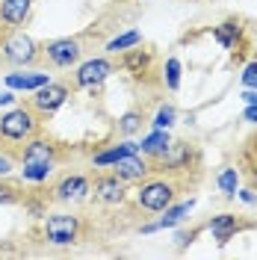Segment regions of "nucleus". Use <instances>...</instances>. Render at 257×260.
Instances as JSON below:
<instances>
[{
    "label": "nucleus",
    "instance_id": "obj_1",
    "mask_svg": "<svg viewBox=\"0 0 257 260\" xmlns=\"http://www.w3.org/2000/svg\"><path fill=\"white\" fill-rule=\"evenodd\" d=\"M36 127H39V115L30 107H12L9 113L0 115V139L6 145L27 142L30 136H36Z\"/></svg>",
    "mask_w": 257,
    "mask_h": 260
},
{
    "label": "nucleus",
    "instance_id": "obj_2",
    "mask_svg": "<svg viewBox=\"0 0 257 260\" xmlns=\"http://www.w3.org/2000/svg\"><path fill=\"white\" fill-rule=\"evenodd\" d=\"M172 201H175V183L166 178L142 180V186L136 189V204L148 213H163Z\"/></svg>",
    "mask_w": 257,
    "mask_h": 260
},
{
    "label": "nucleus",
    "instance_id": "obj_3",
    "mask_svg": "<svg viewBox=\"0 0 257 260\" xmlns=\"http://www.w3.org/2000/svg\"><path fill=\"white\" fill-rule=\"evenodd\" d=\"M0 56H3L9 65H15V68H24V65H33L36 59H39V45L33 42L27 32L15 30L12 36L3 39V45H0Z\"/></svg>",
    "mask_w": 257,
    "mask_h": 260
},
{
    "label": "nucleus",
    "instance_id": "obj_4",
    "mask_svg": "<svg viewBox=\"0 0 257 260\" xmlns=\"http://www.w3.org/2000/svg\"><path fill=\"white\" fill-rule=\"evenodd\" d=\"M80 237V219L71 216V213H50L48 222H45V240L56 248L65 245H74Z\"/></svg>",
    "mask_w": 257,
    "mask_h": 260
},
{
    "label": "nucleus",
    "instance_id": "obj_5",
    "mask_svg": "<svg viewBox=\"0 0 257 260\" xmlns=\"http://www.w3.org/2000/svg\"><path fill=\"white\" fill-rule=\"evenodd\" d=\"M65 101H68V86L65 83H45L42 89H36L30 98V110L36 115H53L59 107H65Z\"/></svg>",
    "mask_w": 257,
    "mask_h": 260
},
{
    "label": "nucleus",
    "instance_id": "obj_6",
    "mask_svg": "<svg viewBox=\"0 0 257 260\" xmlns=\"http://www.w3.org/2000/svg\"><path fill=\"white\" fill-rule=\"evenodd\" d=\"M42 53L48 56L50 65H56V68H71V65L80 62L83 50H80V42L77 39H53V42H48L45 48H42Z\"/></svg>",
    "mask_w": 257,
    "mask_h": 260
},
{
    "label": "nucleus",
    "instance_id": "obj_7",
    "mask_svg": "<svg viewBox=\"0 0 257 260\" xmlns=\"http://www.w3.org/2000/svg\"><path fill=\"white\" fill-rule=\"evenodd\" d=\"M110 74H113V62H110L107 56H92V59H86V62L77 65L74 83H77L80 89H95V86H101Z\"/></svg>",
    "mask_w": 257,
    "mask_h": 260
},
{
    "label": "nucleus",
    "instance_id": "obj_8",
    "mask_svg": "<svg viewBox=\"0 0 257 260\" xmlns=\"http://www.w3.org/2000/svg\"><path fill=\"white\" fill-rule=\"evenodd\" d=\"M113 169V175H118V178L124 180V183H142L154 169L148 166V160L142 157V151H136V154H127V157H121L118 162H113L110 166Z\"/></svg>",
    "mask_w": 257,
    "mask_h": 260
},
{
    "label": "nucleus",
    "instance_id": "obj_9",
    "mask_svg": "<svg viewBox=\"0 0 257 260\" xmlns=\"http://www.w3.org/2000/svg\"><path fill=\"white\" fill-rule=\"evenodd\" d=\"M157 162H160L157 172H186V169H192V162H195V148L189 142H172L169 151Z\"/></svg>",
    "mask_w": 257,
    "mask_h": 260
},
{
    "label": "nucleus",
    "instance_id": "obj_10",
    "mask_svg": "<svg viewBox=\"0 0 257 260\" xmlns=\"http://www.w3.org/2000/svg\"><path fill=\"white\" fill-rule=\"evenodd\" d=\"M92 192V183H89V178L86 175H65L56 186H53V198L56 201H80V198H86V195Z\"/></svg>",
    "mask_w": 257,
    "mask_h": 260
},
{
    "label": "nucleus",
    "instance_id": "obj_11",
    "mask_svg": "<svg viewBox=\"0 0 257 260\" xmlns=\"http://www.w3.org/2000/svg\"><path fill=\"white\" fill-rule=\"evenodd\" d=\"M92 192L101 204H121L124 201V180L118 175H101L92 183Z\"/></svg>",
    "mask_w": 257,
    "mask_h": 260
},
{
    "label": "nucleus",
    "instance_id": "obj_12",
    "mask_svg": "<svg viewBox=\"0 0 257 260\" xmlns=\"http://www.w3.org/2000/svg\"><path fill=\"white\" fill-rule=\"evenodd\" d=\"M30 12H33V0H0V24H6L9 30L24 27Z\"/></svg>",
    "mask_w": 257,
    "mask_h": 260
},
{
    "label": "nucleus",
    "instance_id": "obj_13",
    "mask_svg": "<svg viewBox=\"0 0 257 260\" xmlns=\"http://www.w3.org/2000/svg\"><path fill=\"white\" fill-rule=\"evenodd\" d=\"M6 89H12V92H36V89H42L45 83H50L48 74H42V71H12V74H6Z\"/></svg>",
    "mask_w": 257,
    "mask_h": 260
},
{
    "label": "nucleus",
    "instance_id": "obj_14",
    "mask_svg": "<svg viewBox=\"0 0 257 260\" xmlns=\"http://www.w3.org/2000/svg\"><path fill=\"white\" fill-rule=\"evenodd\" d=\"M21 162H56V145L48 139L30 136L24 145V154H21Z\"/></svg>",
    "mask_w": 257,
    "mask_h": 260
},
{
    "label": "nucleus",
    "instance_id": "obj_15",
    "mask_svg": "<svg viewBox=\"0 0 257 260\" xmlns=\"http://www.w3.org/2000/svg\"><path fill=\"white\" fill-rule=\"evenodd\" d=\"M240 228L242 225H240V219H237L234 213H219V216H213V219L207 222V231L213 234V240H216L219 245H225Z\"/></svg>",
    "mask_w": 257,
    "mask_h": 260
},
{
    "label": "nucleus",
    "instance_id": "obj_16",
    "mask_svg": "<svg viewBox=\"0 0 257 260\" xmlns=\"http://www.w3.org/2000/svg\"><path fill=\"white\" fill-rule=\"evenodd\" d=\"M169 145H172V136H169V130L154 127V130H151V133L142 139V142H139V151H142L145 157H151V160H160L163 154L169 151Z\"/></svg>",
    "mask_w": 257,
    "mask_h": 260
},
{
    "label": "nucleus",
    "instance_id": "obj_17",
    "mask_svg": "<svg viewBox=\"0 0 257 260\" xmlns=\"http://www.w3.org/2000/svg\"><path fill=\"white\" fill-rule=\"evenodd\" d=\"M242 36V24L237 18H228L225 24H219V27H213V39H216V45H222L225 50L237 48V42H240Z\"/></svg>",
    "mask_w": 257,
    "mask_h": 260
},
{
    "label": "nucleus",
    "instance_id": "obj_18",
    "mask_svg": "<svg viewBox=\"0 0 257 260\" xmlns=\"http://www.w3.org/2000/svg\"><path fill=\"white\" fill-rule=\"evenodd\" d=\"M136 151H139L136 142H121V145H113V148H107V151H101V154H95L92 162H95L98 169H110L113 162H118L121 157H127V154H136Z\"/></svg>",
    "mask_w": 257,
    "mask_h": 260
},
{
    "label": "nucleus",
    "instance_id": "obj_19",
    "mask_svg": "<svg viewBox=\"0 0 257 260\" xmlns=\"http://www.w3.org/2000/svg\"><path fill=\"white\" fill-rule=\"evenodd\" d=\"M192 207H195V198H189V201H180V204H175V201H172V204L163 210L166 216H160V219H157L160 231H163V228H177L183 219H186V213L192 210Z\"/></svg>",
    "mask_w": 257,
    "mask_h": 260
},
{
    "label": "nucleus",
    "instance_id": "obj_20",
    "mask_svg": "<svg viewBox=\"0 0 257 260\" xmlns=\"http://www.w3.org/2000/svg\"><path fill=\"white\" fill-rule=\"evenodd\" d=\"M121 65L127 68L130 74L142 77L145 71L151 68V50H139V45H136V48H130V50H124V59H121Z\"/></svg>",
    "mask_w": 257,
    "mask_h": 260
},
{
    "label": "nucleus",
    "instance_id": "obj_21",
    "mask_svg": "<svg viewBox=\"0 0 257 260\" xmlns=\"http://www.w3.org/2000/svg\"><path fill=\"white\" fill-rule=\"evenodd\" d=\"M216 186L222 189L225 198H237V189H240V172L231 169V166H225V169L216 175Z\"/></svg>",
    "mask_w": 257,
    "mask_h": 260
},
{
    "label": "nucleus",
    "instance_id": "obj_22",
    "mask_svg": "<svg viewBox=\"0 0 257 260\" xmlns=\"http://www.w3.org/2000/svg\"><path fill=\"white\" fill-rule=\"evenodd\" d=\"M136 45H142V32L139 30H127V32L113 36V39L107 42V50H110V53H118V50H130V48H136Z\"/></svg>",
    "mask_w": 257,
    "mask_h": 260
},
{
    "label": "nucleus",
    "instance_id": "obj_23",
    "mask_svg": "<svg viewBox=\"0 0 257 260\" xmlns=\"http://www.w3.org/2000/svg\"><path fill=\"white\" fill-rule=\"evenodd\" d=\"M21 178L30 180V183H45L53 172V162H21Z\"/></svg>",
    "mask_w": 257,
    "mask_h": 260
},
{
    "label": "nucleus",
    "instance_id": "obj_24",
    "mask_svg": "<svg viewBox=\"0 0 257 260\" xmlns=\"http://www.w3.org/2000/svg\"><path fill=\"white\" fill-rule=\"evenodd\" d=\"M142 121H145L142 110H127V113L118 118V133L121 136H133V133L142 130Z\"/></svg>",
    "mask_w": 257,
    "mask_h": 260
},
{
    "label": "nucleus",
    "instance_id": "obj_25",
    "mask_svg": "<svg viewBox=\"0 0 257 260\" xmlns=\"http://www.w3.org/2000/svg\"><path fill=\"white\" fill-rule=\"evenodd\" d=\"M180 71H183V68H180V59H175V56L166 59L163 80H166V89H169V92H177V89H180Z\"/></svg>",
    "mask_w": 257,
    "mask_h": 260
},
{
    "label": "nucleus",
    "instance_id": "obj_26",
    "mask_svg": "<svg viewBox=\"0 0 257 260\" xmlns=\"http://www.w3.org/2000/svg\"><path fill=\"white\" fill-rule=\"evenodd\" d=\"M175 121H177V110L172 107V104H163L160 110H157V115H154V121H151V124H154V127H160V130H169Z\"/></svg>",
    "mask_w": 257,
    "mask_h": 260
},
{
    "label": "nucleus",
    "instance_id": "obj_27",
    "mask_svg": "<svg viewBox=\"0 0 257 260\" xmlns=\"http://www.w3.org/2000/svg\"><path fill=\"white\" fill-rule=\"evenodd\" d=\"M240 80H242V86H245V89H257V59L242 68Z\"/></svg>",
    "mask_w": 257,
    "mask_h": 260
},
{
    "label": "nucleus",
    "instance_id": "obj_28",
    "mask_svg": "<svg viewBox=\"0 0 257 260\" xmlns=\"http://www.w3.org/2000/svg\"><path fill=\"white\" fill-rule=\"evenodd\" d=\"M15 201H18L15 189L9 183H0V204H15Z\"/></svg>",
    "mask_w": 257,
    "mask_h": 260
},
{
    "label": "nucleus",
    "instance_id": "obj_29",
    "mask_svg": "<svg viewBox=\"0 0 257 260\" xmlns=\"http://www.w3.org/2000/svg\"><path fill=\"white\" fill-rule=\"evenodd\" d=\"M237 198H240L245 207H254L257 204V192L254 189H248V186H245V189H237Z\"/></svg>",
    "mask_w": 257,
    "mask_h": 260
},
{
    "label": "nucleus",
    "instance_id": "obj_30",
    "mask_svg": "<svg viewBox=\"0 0 257 260\" xmlns=\"http://www.w3.org/2000/svg\"><path fill=\"white\" fill-rule=\"evenodd\" d=\"M242 118H245L248 124H257V104H245V110H242Z\"/></svg>",
    "mask_w": 257,
    "mask_h": 260
},
{
    "label": "nucleus",
    "instance_id": "obj_31",
    "mask_svg": "<svg viewBox=\"0 0 257 260\" xmlns=\"http://www.w3.org/2000/svg\"><path fill=\"white\" fill-rule=\"evenodd\" d=\"M12 104H15V92H12V89L0 92V107H12Z\"/></svg>",
    "mask_w": 257,
    "mask_h": 260
},
{
    "label": "nucleus",
    "instance_id": "obj_32",
    "mask_svg": "<svg viewBox=\"0 0 257 260\" xmlns=\"http://www.w3.org/2000/svg\"><path fill=\"white\" fill-rule=\"evenodd\" d=\"M9 172H12V160H9L6 154H0V178H3V175H9Z\"/></svg>",
    "mask_w": 257,
    "mask_h": 260
},
{
    "label": "nucleus",
    "instance_id": "obj_33",
    "mask_svg": "<svg viewBox=\"0 0 257 260\" xmlns=\"http://www.w3.org/2000/svg\"><path fill=\"white\" fill-rule=\"evenodd\" d=\"M240 98H242V104H257V89H245Z\"/></svg>",
    "mask_w": 257,
    "mask_h": 260
},
{
    "label": "nucleus",
    "instance_id": "obj_34",
    "mask_svg": "<svg viewBox=\"0 0 257 260\" xmlns=\"http://www.w3.org/2000/svg\"><path fill=\"white\" fill-rule=\"evenodd\" d=\"M192 240H195V231H189V234H180V237H177V245L183 248V245H186V243H192Z\"/></svg>",
    "mask_w": 257,
    "mask_h": 260
},
{
    "label": "nucleus",
    "instance_id": "obj_35",
    "mask_svg": "<svg viewBox=\"0 0 257 260\" xmlns=\"http://www.w3.org/2000/svg\"><path fill=\"white\" fill-rule=\"evenodd\" d=\"M251 180H254V186H257V162H254V169H251Z\"/></svg>",
    "mask_w": 257,
    "mask_h": 260
}]
</instances>
